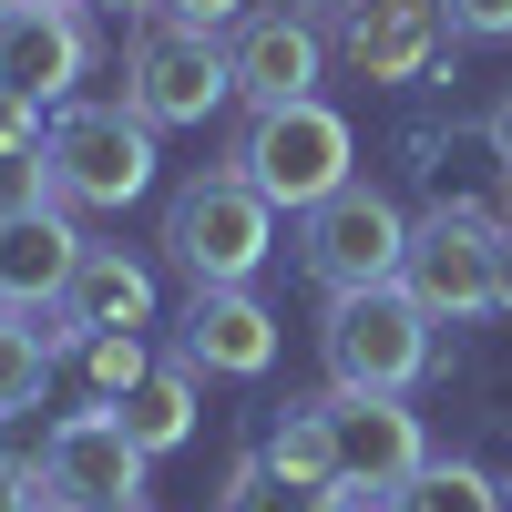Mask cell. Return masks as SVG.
Returning <instances> with one entry per match:
<instances>
[{
    "mask_svg": "<svg viewBox=\"0 0 512 512\" xmlns=\"http://www.w3.org/2000/svg\"><path fill=\"white\" fill-rule=\"evenodd\" d=\"M349 164H359V144H349V113H328L318 93L308 103H267L246 123V144H236V175L277 205V216H308V205H328L338 185H349Z\"/></svg>",
    "mask_w": 512,
    "mask_h": 512,
    "instance_id": "6da1fadb",
    "label": "cell"
},
{
    "mask_svg": "<svg viewBox=\"0 0 512 512\" xmlns=\"http://www.w3.org/2000/svg\"><path fill=\"white\" fill-rule=\"evenodd\" d=\"M277 246V205L256 195L236 164L226 175H195L175 205H164V256L195 277V287H246Z\"/></svg>",
    "mask_w": 512,
    "mask_h": 512,
    "instance_id": "7a4b0ae2",
    "label": "cell"
},
{
    "mask_svg": "<svg viewBox=\"0 0 512 512\" xmlns=\"http://www.w3.org/2000/svg\"><path fill=\"white\" fill-rule=\"evenodd\" d=\"M318 349H328L338 390H410V379L431 369V308H420L400 277L390 287H349V297H328Z\"/></svg>",
    "mask_w": 512,
    "mask_h": 512,
    "instance_id": "3957f363",
    "label": "cell"
},
{
    "mask_svg": "<svg viewBox=\"0 0 512 512\" xmlns=\"http://www.w3.org/2000/svg\"><path fill=\"white\" fill-rule=\"evenodd\" d=\"M41 164H52L62 205H134L154 185V123L134 103H62Z\"/></svg>",
    "mask_w": 512,
    "mask_h": 512,
    "instance_id": "277c9868",
    "label": "cell"
},
{
    "mask_svg": "<svg viewBox=\"0 0 512 512\" xmlns=\"http://www.w3.org/2000/svg\"><path fill=\"white\" fill-rule=\"evenodd\" d=\"M236 93V72H226V41L216 31H195V21H144L134 31V52H123V103H134L144 123H205Z\"/></svg>",
    "mask_w": 512,
    "mask_h": 512,
    "instance_id": "5b68a950",
    "label": "cell"
},
{
    "mask_svg": "<svg viewBox=\"0 0 512 512\" xmlns=\"http://www.w3.org/2000/svg\"><path fill=\"white\" fill-rule=\"evenodd\" d=\"M297 256H308V277L328 297H349V287H390L400 277V256H410V216L379 185H338L328 205H308V236H297Z\"/></svg>",
    "mask_w": 512,
    "mask_h": 512,
    "instance_id": "8992f818",
    "label": "cell"
},
{
    "mask_svg": "<svg viewBox=\"0 0 512 512\" xmlns=\"http://www.w3.org/2000/svg\"><path fill=\"white\" fill-rule=\"evenodd\" d=\"M492 246H502L492 216H472V205H441V216L410 226L400 287H410L431 318H482V308H492Z\"/></svg>",
    "mask_w": 512,
    "mask_h": 512,
    "instance_id": "52a82bcc",
    "label": "cell"
},
{
    "mask_svg": "<svg viewBox=\"0 0 512 512\" xmlns=\"http://www.w3.org/2000/svg\"><path fill=\"white\" fill-rule=\"evenodd\" d=\"M328 451H338V492H400L420 461V410H400V390H328Z\"/></svg>",
    "mask_w": 512,
    "mask_h": 512,
    "instance_id": "ba28073f",
    "label": "cell"
},
{
    "mask_svg": "<svg viewBox=\"0 0 512 512\" xmlns=\"http://www.w3.org/2000/svg\"><path fill=\"white\" fill-rule=\"evenodd\" d=\"M144 441L123 431L113 410H72V420H52V461H41V482H31V502H52V512H82V502H134L144 492Z\"/></svg>",
    "mask_w": 512,
    "mask_h": 512,
    "instance_id": "9c48e42d",
    "label": "cell"
},
{
    "mask_svg": "<svg viewBox=\"0 0 512 512\" xmlns=\"http://www.w3.org/2000/svg\"><path fill=\"white\" fill-rule=\"evenodd\" d=\"M318 21H297V11H246L236 41H226V72H236V93L267 113V103H308L318 93Z\"/></svg>",
    "mask_w": 512,
    "mask_h": 512,
    "instance_id": "30bf717a",
    "label": "cell"
},
{
    "mask_svg": "<svg viewBox=\"0 0 512 512\" xmlns=\"http://www.w3.org/2000/svg\"><path fill=\"white\" fill-rule=\"evenodd\" d=\"M82 62H93V41H82L72 0H21L11 21H0V93H31V103H62Z\"/></svg>",
    "mask_w": 512,
    "mask_h": 512,
    "instance_id": "8fae6325",
    "label": "cell"
},
{
    "mask_svg": "<svg viewBox=\"0 0 512 512\" xmlns=\"http://www.w3.org/2000/svg\"><path fill=\"white\" fill-rule=\"evenodd\" d=\"M185 359L216 369V379H256V369L277 359L267 297H256V287H195V308H185Z\"/></svg>",
    "mask_w": 512,
    "mask_h": 512,
    "instance_id": "7c38bea8",
    "label": "cell"
},
{
    "mask_svg": "<svg viewBox=\"0 0 512 512\" xmlns=\"http://www.w3.org/2000/svg\"><path fill=\"white\" fill-rule=\"evenodd\" d=\"M441 0H359L349 11V62L369 72V82H420L431 72V52H441Z\"/></svg>",
    "mask_w": 512,
    "mask_h": 512,
    "instance_id": "4fadbf2b",
    "label": "cell"
},
{
    "mask_svg": "<svg viewBox=\"0 0 512 512\" xmlns=\"http://www.w3.org/2000/svg\"><path fill=\"white\" fill-rule=\"evenodd\" d=\"M82 267V236L62 205H41V216H0V297L31 308V297H62Z\"/></svg>",
    "mask_w": 512,
    "mask_h": 512,
    "instance_id": "5bb4252c",
    "label": "cell"
},
{
    "mask_svg": "<svg viewBox=\"0 0 512 512\" xmlns=\"http://www.w3.org/2000/svg\"><path fill=\"white\" fill-rule=\"evenodd\" d=\"M62 308H72L82 338H103V328H144V318H154V277H144L123 246H82V267H72V287H62Z\"/></svg>",
    "mask_w": 512,
    "mask_h": 512,
    "instance_id": "9a60e30c",
    "label": "cell"
},
{
    "mask_svg": "<svg viewBox=\"0 0 512 512\" xmlns=\"http://www.w3.org/2000/svg\"><path fill=\"white\" fill-rule=\"evenodd\" d=\"M123 431H134L144 451H175V441H195V359L185 369H144L123 400H103Z\"/></svg>",
    "mask_w": 512,
    "mask_h": 512,
    "instance_id": "2e32d148",
    "label": "cell"
},
{
    "mask_svg": "<svg viewBox=\"0 0 512 512\" xmlns=\"http://www.w3.org/2000/svg\"><path fill=\"white\" fill-rule=\"evenodd\" d=\"M379 512H502V482H482L472 461H420L400 492H379Z\"/></svg>",
    "mask_w": 512,
    "mask_h": 512,
    "instance_id": "e0dca14e",
    "label": "cell"
},
{
    "mask_svg": "<svg viewBox=\"0 0 512 512\" xmlns=\"http://www.w3.org/2000/svg\"><path fill=\"white\" fill-rule=\"evenodd\" d=\"M267 472L277 482H308V492H338V451H328V410H287L277 431H267Z\"/></svg>",
    "mask_w": 512,
    "mask_h": 512,
    "instance_id": "ac0fdd59",
    "label": "cell"
},
{
    "mask_svg": "<svg viewBox=\"0 0 512 512\" xmlns=\"http://www.w3.org/2000/svg\"><path fill=\"white\" fill-rule=\"evenodd\" d=\"M216 512H349V492H308V482H277L267 461H246V472L216 492Z\"/></svg>",
    "mask_w": 512,
    "mask_h": 512,
    "instance_id": "d6986e66",
    "label": "cell"
},
{
    "mask_svg": "<svg viewBox=\"0 0 512 512\" xmlns=\"http://www.w3.org/2000/svg\"><path fill=\"white\" fill-rule=\"evenodd\" d=\"M41 379H52V349H41L21 318H0V420L31 410V400H41Z\"/></svg>",
    "mask_w": 512,
    "mask_h": 512,
    "instance_id": "ffe728a7",
    "label": "cell"
},
{
    "mask_svg": "<svg viewBox=\"0 0 512 512\" xmlns=\"http://www.w3.org/2000/svg\"><path fill=\"white\" fill-rule=\"evenodd\" d=\"M82 369H93L103 400H123V390L154 369V359H144V328H103V338H82Z\"/></svg>",
    "mask_w": 512,
    "mask_h": 512,
    "instance_id": "44dd1931",
    "label": "cell"
},
{
    "mask_svg": "<svg viewBox=\"0 0 512 512\" xmlns=\"http://www.w3.org/2000/svg\"><path fill=\"white\" fill-rule=\"evenodd\" d=\"M41 205H62L52 164H41V154H0V216H41Z\"/></svg>",
    "mask_w": 512,
    "mask_h": 512,
    "instance_id": "7402d4cb",
    "label": "cell"
},
{
    "mask_svg": "<svg viewBox=\"0 0 512 512\" xmlns=\"http://www.w3.org/2000/svg\"><path fill=\"white\" fill-rule=\"evenodd\" d=\"M52 103H31V93H0V154H41L52 144V123H41Z\"/></svg>",
    "mask_w": 512,
    "mask_h": 512,
    "instance_id": "603a6c76",
    "label": "cell"
},
{
    "mask_svg": "<svg viewBox=\"0 0 512 512\" xmlns=\"http://www.w3.org/2000/svg\"><path fill=\"white\" fill-rule=\"evenodd\" d=\"M441 21L472 31V41H502V31H512V0H441Z\"/></svg>",
    "mask_w": 512,
    "mask_h": 512,
    "instance_id": "cb8c5ba5",
    "label": "cell"
},
{
    "mask_svg": "<svg viewBox=\"0 0 512 512\" xmlns=\"http://www.w3.org/2000/svg\"><path fill=\"white\" fill-rule=\"evenodd\" d=\"M164 21H195V31H226V21H246V0H154Z\"/></svg>",
    "mask_w": 512,
    "mask_h": 512,
    "instance_id": "d4e9b609",
    "label": "cell"
},
{
    "mask_svg": "<svg viewBox=\"0 0 512 512\" xmlns=\"http://www.w3.org/2000/svg\"><path fill=\"white\" fill-rule=\"evenodd\" d=\"M492 308H512V226H502V246H492Z\"/></svg>",
    "mask_w": 512,
    "mask_h": 512,
    "instance_id": "484cf974",
    "label": "cell"
},
{
    "mask_svg": "<svg viewBox=\"0 0 512 512\" xmlns=\"http://www.w3.org/2000/svg\"><path fill=\"white\" fill-rule=\"evenodd\" d=\"M287 11H297V21H349L359 0H287Z\"/></svg>",
    "mask_w": 512,
    "mask_h": 512,
    "instance_id": "4316f807",
    "label": "cell"
},
{
    "mask_svg": "<svg viewBox=\"0 0 512 512\" xmlns=\"http://www.w3.org/2000/svg\"><path fill=\"white\" fill-rule=\"evenodd\" d=\"M31 502V472H11V461H0V512H21Z\"/></svg>",
    "mask_w": 512,
    "mask_h": 512,
    "instance_id": "83f0119b",
    "label": "cell"
},
{
    "mask_svg": "<svg viewBox=\"0 0 512 512\" xmlns=\"http://www.w3.org/2000/svg\"><path fill=\"white\" fill-rule=\"evenodd\" d=\"M492 154L512 164V93H502V113H492Z\"/></svg>",
    "mask_w": 512,
    "mask_h": 512,
    "instance_id": "f1b7e54d",
    "label": "cell"
},
{
    "mask_svg": "<svg viewBox=\"0 0 512 512\" xmlns=\"http://www.w3.org/2000/svg\"><path fill=\"white\" fill-rule=\"evenodd\" d=\"M82 512H154V502H144V492H134V502H82Z\"/></svg>",
    "mask_w": 512,
    "mask_h": 512,
    "instance_id": "f546056e",
    "label": "cell"
},
{
    "mask_svg": "<svg viewBox=\"0 0 512 512\" xmlns=\"http://www.w3.org/2000/svg\"><path fill=\"white\" fill-rule=\"evenodd\" d=\"M103 11H154V0H103Z\"/></svg>",
    "mask_w": 512,
    "mask_h": 512,
    "instance_id": "4dcf8cb0",
    "label": "cell"
},
{
    "mask_svg": "<svg viewBox=\"0 0 512 512\" xmlns=\"http://www.w3.org/2000/svg\"><path fill=\"white\" fill-rule=\"evenodd\" d=\"M11 11H21V0H0V21H11Z\"/></svg>",
    "mask_w": 512,
    "mask_h": 512,
    "instance_id": "1f68e13d",
    "label": "cell"
},
{
    "mask_svg": "<svg viewBox=\"0 0 512 512\" xmlns=\"http://www.w3.org/2000/svg\"><path fill=\"white\" fill-rule=\"evenodd\" d=\"M21 512H52V502H21Z\"/></svg>",
    "mask_w": 512,
    "mask_h": 512,
    "instance_id": "d6a6232c",
    "label": "cell"
},
{
    "mask_svg": "<svg viewBox=\"0 0 512 512\" xmlns=\"http://www.w3.org/2000/svg\"><path fill=\"white\" fill-rule=\"evenodd\" d=\"M502 512H512V482H502Z\"/></svg>",
    "mask_w": 512,
    "mask_h": 512,
    "instance_id": "836d02e7",
    "label": "cell"
},
{
    "mask_svg": "<svg viewBox=\"0 0 512 512\" xmlns=\"http://www.w3.org/2000/svg\"><path fill=\"white\" fill-rule=\"evenodd\" d=\"M0 318H11V297H0Z\"/></svg>",
    "mask_w": 512,
    "mask_h": 512,
    "instance_id": "e575fe53",
    "label": "cell"
}]
</instances>
